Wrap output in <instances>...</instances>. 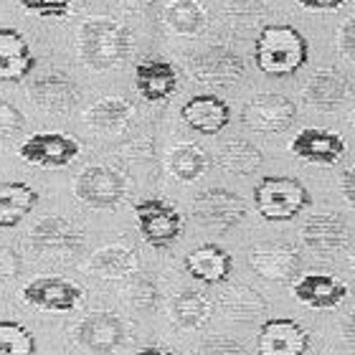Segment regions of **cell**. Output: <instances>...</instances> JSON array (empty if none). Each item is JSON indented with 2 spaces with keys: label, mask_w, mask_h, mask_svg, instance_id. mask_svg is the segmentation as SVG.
Segmentation results:
<instances>
[{
  "label": "cell",
  "mask_w": 355,
  "mask_h": 355,
  "mask_svg": "<svg viewBox=\"0 0 355 355\" xmlns=\"http://www.w3.org/2000/svg\"><path fill=\"white\" fill-rule=\"evenodd\" d=\"M289 153L304 160V163L335 165L345 155V140L340 135L320 130V127H304L302 132H297V137L292 140Z\"/></svg>",
  "instance_id": "obj_17"
},
{
  "label": "cell",
  "mask_w": 355,
  "mask_h": 355,
  "mask_svg": "<svg viewBox=\"0 0 355 355\" xmlns=\"http://www.w3.org/2000/svg\"><path fill=\"white\" fill-rule=\"evenodd\" d=\"M36 338L28 327L13 320H0V355H33Z\"/></svg>",
  "instance_id": "obj_32"
},
{
  "label": "cell",
  "mask_w": 355,
  "mask_h": 355,
  "mask_svg": "<svg viewBox=\"0 0 355 355\" xmlns=\"http://www.w3.org/2000/svg\"><path fill=\"white\" fill-rule=\"evenodd\" d=\"M135 117V107L122 96H102L87 110L84 119L99 132H122Z\"/></svg>",
  "instance_id": "obj_28"
},
{
  "label": "cell",
  "mask_w": 355,
  "mask_h": 355,
  "mask_svg": "<svg viewBox=\"0 0 355 355\" xmlns=\"http://www.w3.org/2000/svg\"><path fill=\"white\" fill-rule=\"evenodd\" d=\"M310 345V333L289 318L266 320L257 335L259 355H304Z\"/></svg>",
  "instance_id": "obj_14"
},
{
  "label": "cell",
  "mask_w": 355,
  "mask_h": 355,
  "mask_svg": "<svg viewBox=\"0 0 355 355\" xmlns=\"http://www.w3.org/2000/svg\"><path fill=\"white\" fill-rule=\"evenodd\" d=\"M196 355H249L246 348L234 338H223V335H214L198 345Z\"/></svg>",
  "instance_id": "obj_36"
},
{
  "label": "cell",
  "mask_w": 355,
  "mask_h": 355,
  "mask_svg": "<svg viewBox=\"0 0 355 355\" xmlns=\"http://www.w3.org/2000/svg\"><path fill=\"white\" fill-rule=\"evenodd\" d=\"M135 355H175L171 348H157V345H153V348H142L137 350Z\"/></svg>",
  "instance_id": "obj_43"
},
{
  "label": "cell",
  "mask_w": 355,
  "mask_h": 355,
  "mask_svg": "<svg viewBox=\"0 0 355 355\" xmlns=\"http://www.w3.org/2000/svg\"><path fill=\"white\" fill-rule=\"evenodd\" d=\"M302 241L310 252L333 257L348 246V223L340 214H312L302 226Z\"/></svg>",
  "instance_id": "obj_15"
},
{
  "label": "cell",
  "mask_w": 355,
  "mask_h": 355,
  "mask_svg": "<svg viewBox=\"0 0 355 355\" xmlns=\"http://www.w3.org/2000/svg\"><path fill=\"white\" fill-rule=\"evenodd\" d=\"M38 193L28 183H0V229H13L36 208Z\"/></svg>",
  "instance_id": "obj_27"
},
{
  "label": "cell",
  "mask_w": 355,
  "mask_h": 355,
  "mask_svg": "<svg viewBox=\"0 0 355 355\" xmlns=\"http://www.w3.org/2000/svg\"><path fill=\"white\" fill-rule=\"evenodd\" d=\"M31 99L46 112H69L74 110L79 102V87L74 84V79L64 71H46L38 79H33L28 87Z\"/></svg>",
  "instance_id": "obj_16"
},
{
  "label": "cell",
  "mask_w": 355,
  "mask_h": 355,
  "mask_svg": "<svg viewBox=\"0 0 355 355\" xmlns=\"http://www.w3.org/2000/svg\"><path fill=\"white\" fill-rule=\"evenodd\" d=\"M249 264L254 274H259L261 279L277 282V284H287L297 277L302 257L292 244L284 241H272V244H257L249 252Z\"/></svg>",
  "instance_id": "obj_11"
},
{
  "label": "cell",
  "mask_w": 355,
  "mask_h": 355,
  "mask_svg": "<svg viewBox=\"0 0 355 355\" xmlns=\"http://www.w3.org/2000/svg\"><path fill=\"white\" fill-rule=\"evenodd\" d=\"M297 119V104L284 94H264L252 96L241 110V122L244 127L254 130V132H284L295 125Z\"/></svg>",
  "instance_id": "obj_9"
},
{
  "label": "cell",
  "mask_w": 355,
  "mask_h": 355,
  "mask_svg": "<svg viewBox=\"0 0 355 355\" xmlns=\"http://www.w3.org/2000/svg\"><path fill=\"white\" fill-rule=\"evenodd\" d=\"M340 193H343V198L355 208V165L340 175Z\"/></svg>",
  "instance_id": "obj_40"
},
{
  "label": "cell",
  "mask_w": 355,
  "mask_h": 355,
  "mask_svg": "<svg viewBox=\"0 0 355 355\" xmlns=\"http://www.w3.org/2000/svg\"><path fill=\"white\" fill-rule=\"evenodd\" d=\"M23 300L44 312H71L84 300V289L64 277H36L23 287Z\"/></svg>",
  "instance_id": "obj_10"
},
{
  "label": "cell",
  "mask_w": 355,
  "mask_h": 355,
  "mask_svg": "<svg viewBox=\"0 0 355 355\" xmlns=\"http://www.w3.org/2000/svg\"><path fill=\"white\" fill-rule=\"evenodd\" d=\"M76 343L94 355H114L127 345V322L117 312H89L74 327Z\"/></svg>",
  "instance_id": "obj_5"
},
{
  "label": "cell",
  "mask_w": 355,
  "mask_h": 355,
  "mask_svg": "<svg viewBox=\"0 0 355 355\" xmlns=\"http://www.w3.org/2000/svg\"><path fill=\"white\" fill-rule=\"evenodd\" d=\"M180 117L200 135H218L231 122V107L216 94H196L180 107Z\"/></svg>",
  "instance_id": "obj_18"
},
{
  "label": "cell",
  "mask_w": 355,
  "mask_h": 355,
  "mask_svg": "<svg viewBox=\"0 0 355 355\" xmlns=\"http://www.w3.org/2000/svg\"><path fill=\"white\" fill-rule=\"evenodd\" d=\"M234 259L218 244H203L185 257V272L203 284H221L231 277Z\"/></svg>",
  "instance_id": "obj_22"
},
{
  "label": "cell",
  "mask_w": 355,
  "mask_h": 355,
  "mask_svg": "<svg viewBox=\"0 0 355 355\" xmlns=\"http://www.w3.org/2000/svg\"><path fill=\"white\" fill-rule=\"evenodd\" d=\"M211 168V155L200 145L193 142H180L168 153V171L180 183H193L203 178Z\"/></svg>",
  "instance_id": "obj_29"
},
{
  "label": "cell",
  "mask_w": 355,
  "mask_h": 355,
  "mask_svg": "<svg viewBox=\"0 0 355 355\" xmlns=\"http://www.w3.org/2000/svg\"><path fill=\"white\" fill-rule=\"evenodd\" d=\"M343 338H345L348 345H353L355 348V310L348 312L345 320H343Z\"/></svg>",
  "instance_id": "obj_42"
},
{
  "label": "cell",
  "mask_w": 355,
  "mask_h": 355,
  "mask_svg": "<svg viewBox=\"0 0 355 355\" xmlns=\"http://www.w3.org/2000/svg\"><path fill=\"white\" fill-rule=\"evenodd\" d=\"M137 266H140V257L135 249L112 244L96 249L89 259L87 269L99 279H127V277H135Z\"/></svg>",
  "instance_id": "obj_23"
},
{
  "label": "cell",
  "mask_w": 355,
  "mask_h": 355,
  "mask_svg": "<svg viewBox=\"0 0 355 355\" xmlns=\"http://www.w3.org/2000/svg\"><path fill=\"white\" fill-rule=\"evenodd\" d=\"M338 49L345 59L355 64V15H350L338 31Z\"/></svg>",
  "instance_id": "obj_38"
},
{
  "label": "cell",
  "mask_w": 355,
  "mask_h": 355,
  "mask_svg": "<svg viewBox=\"0 0 355 355\" xmlns=\"http://www.w3.org/2000/svg\"><path fill=\"white\" fill-rule=\"evenodd\" d=\"M310 203V191L297 178L266 175L254 188V208L264 221H289Z\"/></svg>",
  "instance_id": "obj_3"
},
{
  "label": "cell",
  "mask_w": 355,
  "mask_h": 355,
  "mask_svg": "<svg viewBox=\"0 0 355 355\" xmlns=\"http://www.w3.org/2000/svg\"><path fill=\"white\" fill-rule=\"evenodd\" d=\"M214 304L198 289H183L173 297L171 302V320L180 330H198L211 320Z\"/></svg>",
  "instance_id": "obj_26"
},
{
  "label": "cell",
  "mask_w": 355,
  "mask_h": 355,
  "mask_svg": "<svg viewBox=\"0 0 355 355\" xmlns=\"http://www.w3.org/2000/svg\"><path fill=\"white\" fill-rule=\"evenodd\" d=\"M36 59L21 31L0 26V82H23L33 71Z\"/></svg>",
  "instance_id": "obj_20"
},
{
  "label": "cell",
  "mask_w": 355,
  "mask_h": 355,
  "mask_svg": "<svg viewBox=\"0 0 355 355\" xmlns=\"http://www.w3.org/2000/svg\"><path fill=\"white\" fill-rule=\"evenodd\" d=\"M226 13H229V21L234 26H252L264 15V6L259 0H229L226 6Z\"/></svg>",
  "instance_id": "obj_34"
},
{
  "label": "cell",
  "mask_w": 355,
  "mask_h": 355,
  "mask_svg": "<svg viewBox=\"0 0 355 355\" xmlns=\"http://www.w3.org/2000/svg\"><path fill=\"white\" fill-rule=\"evenodd\" d=\"M28 241L38 254L69 257V254H76L82 249L84 234L71 221L61 218V216H46L31 229Z\"/></svg>",
  "instance_id": "obj_13"
},
{
  "label": "cell",
  "mask_w": 355,
  "mask_h": 355,
  "mask_svg": "<svg viewBox=\"0 0 355 355\" xmlns=\"http://www.w3.org/2000/svg\"><path fill=\"white\" fill-rule=\"evenodd\" d=\"M18 6L41 18H67L74 0H18Z\"/></svg>",
  "instance_id": "obj_35"
},
{
  "label": "cell",
  "mask_w": 355,
  "mask_h": 355,
  "mask_svg": "<svg viewBox=\"0 0 355 355\" xmlns=\"http://www.w3.org/2000/svg\"><path fill=\"white\" fill-rule=\"evenodd\" d=\"M206 8L198 0H171L165 8V23L178 36H198L206 28Z\"/></svg>",
  "instance_id": "obj_31"
},
{
  "label": "cell",
  "mask_w": 355,
  "mask_h": 355,
  "mask_svg": "<svg viewBox=\"0 0 355 355\" xmlns=\"http://www.w3.org/2000/svg\"><path fill=\"white\" fill-rule=\"evenodd\" d=\"M218 310L226 315L229 320H236V322H252V320L261 318L269 304H266L264 297L257 292L249 284H231L221 292L218 297Z\"/></svg>",
  "instance_id": "obj_25"
},
{
  "label": "cell",
  "mask_w": 355,
  "mask_h": 355,
  "mask_svg": "<svg viewBox=\"0 0 355 355\" xmlns=\"http://www.w3.org/2000/svg\"><path fill=\"white\" fill-rule=\"evenodd\" d=\"M132 49V33L119 21L94 15L79 28V56L89 69L107 71L117 69Z\"/></svg>",
  "instance_id": "obj_2"
},
{
  "label": "cell",
  "mask_w": 355,
  "mask_h": 355,
  "mask_svg": "<svg viewBox=\"0 0 355 355\" xmlns=\"http://www.w3.org/2000/svg\"><path fill=\"white\" fill-rule=\"evenodd\" d=\"M130 193V178L119 168L89 165L74 180V196L92 208H117Z\"/></svg>",
  "instance_id": "obj_4"
},
{
  "label": "cell",
  "mask_w": 355,
  "mask_h": 355,
  "mask_svg": "<svg viewBox=\"0 0 355 355\" xmlns=\"http://www.w3.org/2000/svg\"><path fill=\"white\" fill-rule=\"evenodd\" d=\"M79 153H82L79 140L74 135L64 132H36L18 148L21 160L36 168H46V171L67 168L79 157Z\"/></svg>",
  "instance_id": "obj_8"
},
{
  "label": "cell",
  "mask_w": 355,
  "mask_h": 355,
  "mask_svg": "<svg viewBox=\"0 0 355 355\" xmlns=\"http://www.w3.org/2000/svg\"><path fill=\"white\" fill-rule=\"evenodd\" d=\"M310 44L287 23H272L259 31L254 41V64L266 76H289L307 64Z\"/></svg>",
  "instance_id": "obj_1"
},
{
  "label": "cell",
  "mask_w": 355,
  "mask_h": 355,
  "mask_svg": "<svg viewBox=\"0 0 355 355\" xmlns=\"http://www.w3.org/2000/svg\"><path fill=\"white\" fill-rule=\"evenodd\" d=\"M135 87L148 102H163L178 89V71L171 61L142 59L135 67Z\"/></svg>",
  "instance_id": "obj_21"
},
{
  "label": "cell",
  "mask_w": 355,
  "mask_h": 355,
  "mask_svg": "<svg viewBox=\"0 0 355 355\" xmlns=\"http://www.w3.org/2000/svg\"><path fill=\"white\" fill-rule=\"evenodd\" d=\"M21 272V257L10 246H0V282L15 279Z\"/></svg>",
  "instance_id": "obj_39"
},
{
  "label": "cell",
  "mask_w": 355,
  "mask_h": 355,
  "mask_svg": "<svg viewBox=\"0 0 355 355\" xmlns=\"http://www.w3.org/2000/svg\"><path fill=\"white\" fill-rule=\"evenodd\" d=\"M135 218L140 236L155 249L171 246L183 234V216L163 198H145L135 203Z\"/></svg>",
  "instance_id": "obj_6"
},
{
  "label": "cell",
  "mask_w": 355,
  "mask_h": 355,
  "mask_svg": "<svg viewBox=\"0 0 355 355\" xmlns=\"http://www.w3.org/2000/svg\"><path fill=\"white\" fill-rule=\"evenodd\" d=\"M292 295L307 307L330 310L348 297V284L333 274H302L292 284Z\"/></svg>",
  "instance_id": "obj_19"
},
{
  "label": "cell",
  "mask_w": 355,
  "mask_h": 355,
  "mask_svg": "<svg viewBox=\"0 0 355 355\" xmlns=\"http://www.w3.org/2000/svg\"><path fill=\"white\" fill-rule=\"evenodd\" d=\"M350 96V82L335 69H320L304 87V99L322 112H333Z\"/></svg>",
  "instance_id": "obj_24"
},
{
  "label": "cell",
  "mask_w": 355,
  "mask_h": 355,
  "mask_svg": "<svg viewBox=\"0 0 355 355\" xmlns=\"http://www.w3.org/2000/svg\"><path fill=\"white\" fill-rule=\"evenodd\" d=\"M216 163H218V168H223L226 173H234V175H252L254 171L261 168L264 155L249 140H229L221 145Z\"/></svg>",
  "instance_id": "obj_30"
},
{
  "label": "cell",
  "mask_w": 355,
  "mask_h": 355,
  "mask_svg": "<svg viewBox=\"0 0 355 355\" xmlns=\"http://www.w3.org/2000/svg\"><path fill=\"white\" fill-rule=\"evenodd\" d=\"M350 125H353V127H355V110H353V112H350Z\"/></svg>",
  "instance_id": "obj_45"
},
{
  "label": "cell",
  "mask_w": 355,
  "mask_h": 355,
  "mask_svg": "<svg viewBox=\"0 0 355 355\" xmlns=\"http://www.w3.org/2000/svg\"><path fill=\"white\" fill-rule=\"evenodd\" d=\"M297 3L302 8H307V10H338L348 0H297Z\"/></svg>",
  "instance_id": "obj_41"
},
{
  "label": "cell",
  "mask_w": 355,
  "mask_h": 355,
  "mask_svg": "<svg viewBox=\"0 0 355 355\" xmlns=\"http://www.w3.org/2000/svg\"><path fill=\"white\" fill-rule=\"evenodd\" d=\"M350 266H353V272H355V252L350 254Z\"/></svg>",
  "instance_id": "obj_44"
},
{
  "label": "cell",
  "mask_w": 355,
  "mask_h": 355,
  "mask_svg": "<svg viewBox=\"0 0 355 355\" xmlns=\"http://www.w3.org/2000/svg\"><path fill=\"white\" fill-rule=\"evenodd\" d=\"M246 203L241 196L226 188H208L193 198V218L203 229L229 231L244 221Z\"/></svg>",
  "instance_id": "obj_7"
},
{
  "label": "cell",
  "mask_w": 355,
  "mask_h": 355,
  "mask_svg": "<svg viewBox=\"0 0 355 355\" xmlns=\"http://www.w3.org/2000/svg\"><path fill=\"white\" fill-rule=\"evenodd\" d=\"M26 125V117L21 114L18 107H13L10 102L6 99H0V140H8V137H13L18 135Z\"/></svg>",
  "instance_id": "obj_37"
},
{
  "label": "cell",
  "mask_w": 355,
  "mask_h": 355,
  "mask_svg": "<svg viewBox=\"0 0 355 355\" xmlns=\"http://www.w3.org/2000/svg\"><path fill=\"white\" fill-rule=\"evenodd\" d=\"M244 71L246 67L241 56L234 53L231 49H223V46H214V49L193 56V61H188V74L200 84L229 87V84L239 82L244 76Z\"/></svg>",
  "instance_id": "obj_12"
},
{
  "label": "cell",
  "mask_w": 355,
  "mask_h": 355,
  "mask_svg": "<svg viewBox=\"0 0 355 355\" xmlns=\"http://www.w3.org/2000/svg\"><path fill=\"white\" fill-rule=\"evenodd\" d=\"M127 300L132 307L137 310H155L157 304V287L155 282L150 279V277H135L130 282V287H127Z\"/></svg>",
  "instance_id": "obj_33"
}]
</instances>
